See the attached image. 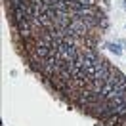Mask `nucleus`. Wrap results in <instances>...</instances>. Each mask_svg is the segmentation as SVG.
Masks as SVG:
<instances>
[{"label": "nucleus", "mask_w": 126, "mask_h": 126, "mask_svg": "<svg viewBox=\"0 0 126 126\" xmlns=\"http://www.w3.org/2000/svg\"><path fill=\"white\" fill-rule=\"evenodd\" d=\"M107 48H109L113 54H117V55L122 54V50H120V46H118V44H107Z\"/></svg>", "instance_id": "f257e3e1"}]
</instances>
